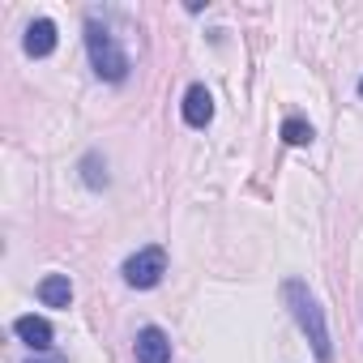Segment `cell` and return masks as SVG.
Listing matches in <instances>:
<instances>
[{
    "mask_svg": "<svg viewBox=\"0 0 363 363\" xmlns=\"http://www.w3.org/2000/svg\"><path fill=\"white\" fill-rule=\"evenodd\" d=\"M282 295H286V303H291V316L299 320V329L308 333V342H312V350H316V359L320 363H333V346H329V325H325V308L316 303V295L299 282V278H286V286H282Z\"/></svg>",
    "mask_w": 363,
    "mask_h": 363,
    "instance_id": "cell-1",
    "label": "cell"
},
{
    "mask_svg": "<svg viewBox=\"0 0 363 363\" xmlns=\"http://www.w3.org/2000/svg\"><path fill=\"white\" fill-rule=\"evenodd\" d=\"M86 52H90V65H94V73L103 77V82H124L128 77V52L120 48V39L107 30V26H99L94 18L86 22Z\"/></svg>",
    "mask_w": 363,
    "mask_h": 363,
    "instance_id": "cell-2",
    "label": "cell"
},
{
    "mask_svg": "<svg viewBox=\"0 0 363 363\" xmlns=\"http://www.w3.org/2000/svg\"><path fill=\"white\" fill-rule=\"evenodd\" d=\"M124 282L133 286V291H150V286H158L162 282V274H167V252L158 248V244H150V248H137L128 261H124Z\"/></svg>",
    "mask_w": 363,
    "mask_h": 363,
    "instance_id": "cell-3",
    "label": "cell"
},
{
    "mask_svg": "<svg viewBox=\"0 0 363 363\" xmlns=\"http://www.w3.org/2000/svg\"><path fill=\"white\" fill-rule=\"evenodd\" d=\"M137 363H171V337L158 329V325H145L137 333Z\"/></svg>",
    "mask_w": 363,
    "mask_h": 363,
    "instance_id": "cell-4",
    "label": "cell"
},
{
    "mask_svg": "<svg viewBox=\"0 0 363 363\" xmlns=\"http://www.w3.org/2000/svg\"><path fill=\"white\" fill-rule=\"evenodd\" d=\"M22 48H26V56H35V60L52 56V52H56V22H52V18H35V22L26 26V35H22Z\"/></svg>",
    "mask_w": 363,
    "mask_h": 363,
    "instance_id": "cell-5",
    "label": "cell"
},
{
    "mask_svg": "<svg viewBox=\"0 0 363 363\" xmlns=\"http://www.w3.org/2000/svg\"><path fill=\"white\" fill-rule=\"evenodd\" d=\"M210 120H214V94L197 82V86H189V94H184V124L206 128Z\"/></svg>",
    "mask_w": 363,
    "mask_h": 363,
    "instance_id": "cell-6",
    "label": "cell"
},
{
    "mask_svg": "<svg viewBox=\"0 0 363 363\" xmlns=\"http://www.w3.org/2000/svg\"><path fill=\"white\" fill-rule=\"evenodd\" d=\"M13 333H18L30 350H48V346H52V337H56V333H52V325H48L43 316H35V312H30V316H18V320H13Z\"/></svg>",
    "mask_w": 363,
    "mask_h": 363,
    "instance_id": "cell-7",
    "label": "cell"
},
{
    "mask_svg": "<svg viewBox=\"0 0 363 363\" xmlns=\"http://www.w3.org/2000/svg\"><path fill=\"white\" fill-rule=\"evenodd\" d=\"M39 299H43L48 308H69V303H73V282H69V274H48V278L39 282Z\"/></svg>",
    "mask_w": 363,
    "mask_h": 363,
    "instance_id": "cell-8",
    "label": "cell"
},
{
    "mask_svg": "<svg viewBox=\"0 0 363 363\" xmlns=\"http://www.w3.org/2000/svg\"><path fill=\"white\" fill-rule=\"evenodd\" d=\"M312 137H316V133H312L308 120H299V116H286V120H282V141H286V145H312Z\"/></svg>",
    "mask_w": 363,
    "mask_h": 363,
    "instance_id": "cell-9",
    "label": "cell"
},
{
    "mask_svg": "<svg viewBox=\"0 0 363 363\" xmlns=\"http://www.w3.org/2000/svg\"><path fill=\"white\" fill-rule=\"evenodd\" d=\"M82 179H86L90 189H107V162L99 154H86L82 158Z\"/></svg>",
    "mask_w": 363,
    "mask_h": 363,
    "instance_id": "cell-10",
    "label": "cell"
},
{
    "mask_svg": "<svg viewBox=\"0 0 363 363\" xmlns=\"http://www.w3.org/2000/svg\"><path fill=\"white\" fill-rule=\"evenodd\" d=\"M30 363H65L60 354H48V359H30Z\"/></svg>",
    "mask_w": 363,
    "mask_h": 363,
    "instance_id": "cell-11",
    "label": "cell"
},
{
    "mask_svg": "<svg viewBox=\"0 0 363 363\" xmlns=\"http://www.w3.org/2000/svg\"><path fill=\"white\" fill-rule=\"evenodd\" d=\"M359 99H363V77H359Z\"/></svg>",
    "mask_w": 363,
    "mask_h": 363,
    "instance_id": "cell-12",
    "label": "cell"
}]
</instances>
